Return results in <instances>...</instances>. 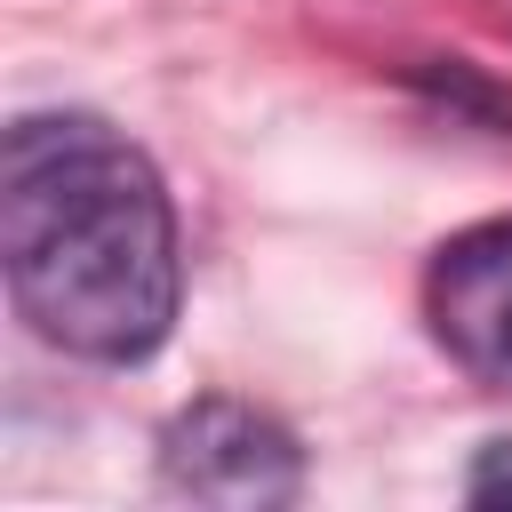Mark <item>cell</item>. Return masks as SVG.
I'll use <instances>...</instances> for the list:
<instances>
[{
    "mask_svg": "<svg viewBox=\"0 0 512 512\" xmlns=\"http://www.w3.org/2000/svg\"><path fill=\"white\" fill-rule=\"evenodd\" d=\"M0 264L40 344L96 368L152 360L184 296L152 152L96 112H24L0 152Z\"/></svg>",
    "mask_w": 512,
    "mask_h": 512,
    "instance_id": "1",
    "label": "cell"
},
{
    "mask_svg": "<svg viewBox=\"0 0 512 512\" xmlns=\"http://www.w3.org/2000/svg\"><path fill=\"white\" fill-rule=\"evenodd\" d=\"M160 480L184 504H216V512H272L304 496V448L280 416L248 408V400H192L160 424Z\"/></svg>",
    "mask_w": 512,
    "mask_h": 512,
    "instance_id": "2",
    "label": "cell"
},
{
    "mask_svg": "<svg viewBox=\"0 0 512 512\" xmlns=\"http://www.w3.org/2000/svg\"><path fill=\"white\" fill-rule=\"evenodd\" d=\"M424 320L456 368L512 384V216L456 232L424 272Z\"/></svg>",
    "mask_w": 512,
    "mask_h": 512,
    "instance_id": "3",
    "label": "cell"
},
{
    "mask_svg": "<svg viewBox=\"0 0 512 512\" xmlns=\"http://www.w3.org/2000/svg\"><path fill=\"white\" fill-rule=\"evenodd\" d=\"M464 496H472V504H512V440H496V448H480V464H472V480H464Z\"/></svg>",
    "mask_w": 512,
    "mask_h": 512,
    "instance_id": "4",
    "label": "cell"
}]
</instances>
